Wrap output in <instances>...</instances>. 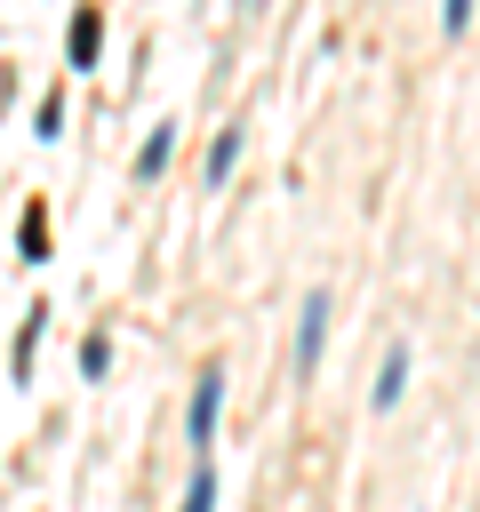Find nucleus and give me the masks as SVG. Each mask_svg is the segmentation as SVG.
I'll return each instance as SVG.
<instances>
[{
	"label": "nucleus",
	"instance_id": "nucleus-9",
	"mask_svg": "<svg viewBox=\"0 0 480 512\" xmlns=\"http://www.w3.org/2000/svg\"><path fill=\"white\" fill-rule=\"evenodd\" d=\"M40 328H48V304L24 312V336H16V376H32V352H40Z\"/></svg>",
	"mask_w": 480,
	"mask_h": 512
},
{
	"label": "nucleus",
	"instance_id": "nucleus-1",
	"mask_svg": "<svg viewBox=\"0 0 480 512\" xmlns=\"http://www.w3.org/2000/svg\"><path fill=\"white\" fill-rule=\"evenodd\" d=\"M216 416H224V368L208 360V368H200V384H192V408H184V440H192V456H208V448H216Z\"/></svg>",
	"mask_w": 480,
	"mask_h": 512
},
{
	"label": "nucleus",
	"instance_id": "nucleus-3",
	"mask_svg": "<svg viewBox=\"0 0 480 512\" xmlns=\"http://www.w3.org/2000/svg\"><path fill=\"white\" fill-rule=\"evenodd\" d=\"M408 368H416V352H408V344L392 336V344H384V368H376V392H368V400H376V416L408 400Z\"/></svg>",
	"mask_w": 480,
	"mask_h": 512
},
{
	"label": "nucleus",
	"instance_id": "nucleus-4",
	"mask_svg": "<svg viewBox=\"0 0 480 512\" xmlns=\"http://www.w3.org/2000/svg\"><path fill=\"white\" fill-rule=\"evenodd\" d=\"M240 152H248V128H240V120L216 128V144H208V184H224V176L240 168Z\"/></svg>",
	"mask_w": 480,
	"mask_h": 512
},
{
	"label": "nucleus",
	"instance_id": "nucleus-5",
	"mask_svg": "<svg viewBox=\"0 0 480 512\" xmlns=\"http://www.w3.org/2000/svg\"><path fill=\"white\" fill-rule=\"evenodd\" d=\"M96 48H104V16H96V8H80V16H72V72H88V64H96Z\"/></svg>",
	"mask_w": 480,
	"mask_h": 512
},
{
	"label": "nucleus",
	"instance_id": "nucleus-12",
	"mask_svg": "<svg viewBox=\"0 0 480 512\" xmlns=\"http://www.w3.org/2000/svg\"><path fill=\"white\" fill-rule=\"evenodd\" d=\"M464 24H472V0H448V8H440V32H448V40H456V32H464Z\"/></svg>",
	"mask_w": 480,
	"mask_h": 512
},
{
	"label": "nucleus",
	"instance_id": "nucleus-10",
	"mask_svg": "<svg viewBox=\"0 0 480 512\" xmlns=\"http://www.w3.org/2000/svg\"><path fill=\"white\" fill-rule=\"evenodd\" d=\"M16 248H24V256H48V216H40V200L24 208V224H16Z\"/></svg>",
	"mask_w": 480,
	"mask_h": 512
},
{
	"label": "nucleus",
	"instance_id": "nucleus-6",
	"mask_svg": "<svg viewBox=\"0 0 480 512\" xmlns=\"http://www.w3.org/2000/svg\"><path fill=\"white\" fill-rule=\"evenodd\" d=\"M168 160H176V120H160V128H152V136H144V152H136V176H144V184H152V176H160V168H168Z\"/></svg>",
	"mask_w": 480,
	"mask_h": 512
},
{
	"label": "nucleus",
	"instance_id": "nucleus-8",
	"mask_svg": "<svg viewBox=\"0 0 480 512\" xmlns=\"http://www.w3.org/2000/svg\"><path fill=\"white\" fill-rule=\"evenodd\" d=\"M56 128H64V88H48V96L32 104V136H40V144H56Z\"/></svg>",
	"mask_w": 480,
	"mask_h": 512
},
{
	"label": "nucleus",
	"instance_id": "nucleus-11",
	"mask_svg": "<svg viewBox=\"0 0 480 512\" xmlns=\"http://www.w3.org/2000/svg\"><path fill=\"white\" fill-rule=\"evenodd\" d=\"M104 368H112V336H104V328H96V336H88V344H80V376H104Z\"/></svg>",
	"mask_w": 480,
	"mask_h": 512
},
{
	"label": "nucleus",
	"instance_id": "nucleus-2",
	"mask_svg": "<svg viewBox=\"0 0 480 512\" xmlns=\"http://www.w3.org/2000/svg\"><path fill=\"white\" fill-rule=\"evenodd\" d=\"M320 344H328V288H304V304H296V376L320 368Z\"/></svg>",
	"mask_w": 480,
	"mask_h": 512
},
{
	"label": "nucleus",
	"instance_id": "nucleus-7",
	"mask_svg": "<svg viewBox=\"0 0 480 512\" xmlns=\"http://www.w3.org/2000/svg\"><path fill=\"white\" fill-rule=\"evenodd\" d=\"M176 512H216V464H208V456H192V488H184Z\"/></svg>",
	"mask_w": 480,
	"mask_h": 512
}]
</instances>
